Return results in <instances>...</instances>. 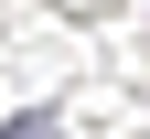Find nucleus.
Here are the masks:
<instances>
[{
	"instance_id": "1",
	"label": "nucleus",
	"mask_w": 150,
	"mask_h": 139,
	"mask_svg": "<svg viewBox=\"0 0 150 139\" xmlns=\"http://www.w3.org/2000/svg\"><path fill=\"white\" fill-rule=\"evenodd\" d=\"M0 139H54V118H11V128H0Z\"/></svg>"
}]
</instances>
